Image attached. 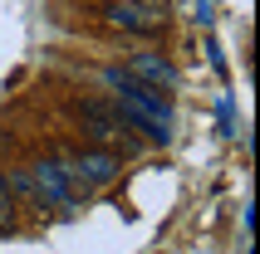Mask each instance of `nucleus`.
Wrapping results in <instances>:
<instances>
[{
    "label": "nucleus",
    "instance_id": "nucleus-1",
    "mask_svg": "<svg viewBox=\"0 0 260 254\" xmlns=\"http://www.w3.org/2000/svg\"><path fill=\"white\" fill-rule=\"evenodd\" d=\"M99 20L108 29L133 34V39H157L167 25V0H103Z\"/></svg>",
    "mask_w": 260,
    "mask_h": 254
},
{
    "label": "nucleus",
    "instance_id": "nucleus-2",
    "mask_svg": "<svg viewBox=\"0 0 260 254\" xmlns=\"http://www.w3.org/2000/svg\"><path fill=\"white\" fill-rule=\"evenodd\" d=\"M64 161V176L74 181V191H103V186H113V176L123 171V161H118V152H108V147H84V152H69L59 156Z\"/></svg>",
    "mask_w": 260,
    "mask_h": 254
},
{
    "label": "nucleus",
    "instance_id": "nucleus-3",
    "mask_svg": "<svg viewBox=\"0 0 260 254\" xmlns=\"http://www.w3.org/2000/svg\"><path fill=\"white\" fill-rule=\"evenodd\" d=\"M103 83L118 93V103H133V108H143L147 117H157V122L172 127V103L162 98V88L143 83V78H138V73H128V69H103Z\"/></svg>",
    "mask_w": 260,
    "mask_h": 254
},
{
    "label": "nucleus",
    "instance_id": "nucleus-4",
    "mask_svg": "<svg viewBox=\"0 0 260 254\" xmlns=\"http://www.w3.org/2000/svg\"><path fill=\"white\" fill-rule=\"evenodd\" d=\"M74 113H79V122H84V137L99 142V147H123V152H133V142L123 137V122L113 117V103H74Z\"/></svg>",
    "mask_w": 260,
    "mask_h": 254
},
{
    "label": "nucleus",
    "instance_id": "nucleus-5",
    "mask_svg": "<svg viewBox=\"0 0 260 254\" xmlns=\"http://www.w3.org/2000/svg\"><path fill=\"white\" fill-rule=\"evenodd\" d=\"M35 191H40V205H54V210H74L79 205V191H74V181L64 176V161L59 156H49V161H35Z\"/></svg>",
    "mask_w": 260,
    "mask_h": 254
},
{
    "label": "nucleus",
    "instance_id": "nucleus-6",
    "mask_svg": "<svg viewBox=\"0 0 260 254\" xmlns=\"http://www.w3.org/2000/svg\"><path fill=\"white\" fill-rule=\"evenodd\" d=\"M128 73H138V78H143V83H152V88H177V69L157 54V49L133 54V59H128Z\"/></svg>",
    "mask_w": 260,
    "mask_h": 254
},
{
    "label": "nucleus",
    "instance_id": "nucleus-7",
    "mask_svg": "<svg viewBox=\"0 0 260 254\" xmlns=\"http://www.w3.org/2000/svg\"><path fill=\"white\" fill-rule=\"evenodd\" d=\"M0 176H5V191H10V200L40 205V191H35V171H29V166H10V171H0Z\"/></svg>",
    "mask_w": 260,
    "mask_h": 254
},
{
    "label": "nucleus",
    "instance_id": "nucleus-8",
    "mask_svg": "<svg viewBox=\"0 0 260 254\" xmlns=\"http://www.w3.org/2000/svg\"><path fill=\"white\" fill-rule=\"evenodd\" d=\"M10 220H15V200L5 191V176H0V230H10Z\"/></svg>",
    "mask_w": 260,
    "mask_h": 254
}]
</instances>
